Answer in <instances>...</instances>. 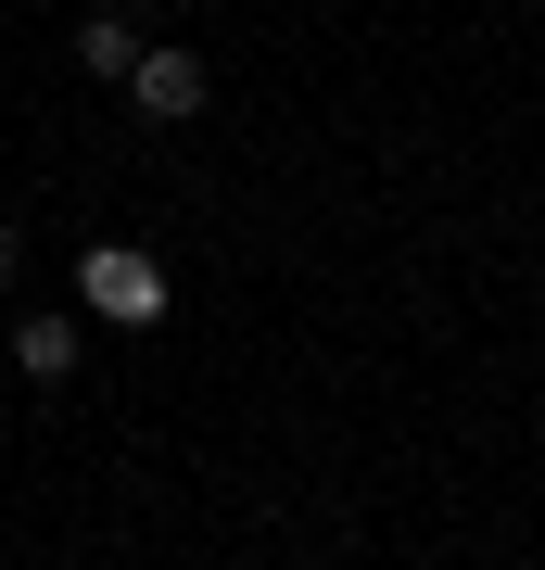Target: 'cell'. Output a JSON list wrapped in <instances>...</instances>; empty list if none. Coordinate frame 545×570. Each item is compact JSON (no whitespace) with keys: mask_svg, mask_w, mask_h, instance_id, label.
Listing matches in <instances>:
<instances>
[{"mask_svg":"<svg viewBox=\"0 0 545 570\" xmlns=\"http://www.w3.org/2000/svg\"><path fill=\"white\" fill-rule=\"evenodd\" d=\"M77 305H89L101 330H153V317H165V266H153L140 242H89V254H77Z\"/></svg>","mask_w":545,"mask_h":570,"instance_id":"6da1fadb","label":"cell"},{"mask_svg":"<svg viewBox=\"0 0 545 570\" xmlns=\"http://www.w3.org/2000/svg\"><path fill=\"white\" fill-rule=\"evenodd\" d=\"M127 102H140L153 127H191L203 102H216V77H203V51H191V39H153L140 63H127Z\"/></svg>","mask_w":545,"mask_h":570,"instance_id":"7a4b0ae2","label":"cell"},{"mask_svg":"<svg viewBox=\"0 0 545 570\" xmlns=\"http://www.w3.org/2000/svg\"><path fill=\"white\" fill-rule=\"evenodd\" d=\"M89 367V305H26L13 317V381H77Z\"/></svg>","mask_w":545,"mask_h":570,"instance_id":"3957f363","label":"cell"},{"mask_svg":"<svg viewBox=\"0 0 545 570\" xmlns=\"http://www.w3.org/2000/svg\"><path fill=\"white\" fill-rule=\"evenodd\" d=\"M140 51H153V26H140V13H115V0L77 26V63H89L101 89H127V63H140Z\"/></svg>","mask_w":545,"mask_h":570,"instance_id":"277c9868","label":"cell"},{"mask_svg":"<svg viewBox=\"0 0 545 570\" xmlns=\"http://www.w3.org/2000/svg\"><path fill=\"white\" fill-rule=\"evenodd\" d=\"M13 279H26V228L0 216V292H13Z\"/></svg>","mask_w":545,"mask_h":570,"instance_id":"5b68a950","label":"cell"},{"mask_svg":"<svg viewBox=\"0 0 545 570\" xmlns=\"http://www.w3.org/2000/svg\"><path fill=\"white\" fill-rule=\"evenodd\" d=\"M0 444H13V419H0Z\"/></svg>","mask_w":545,"mask_h":570,"instance_id":"8992f818","label":"cell"}]
</instances>
